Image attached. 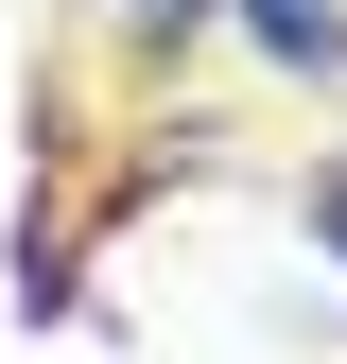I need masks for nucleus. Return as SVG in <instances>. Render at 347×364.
Listing matches in <instances>:
<instances>
[{"instance_id": "2", "label": "nucleus", "mask_w": 347, "mask_h": 364, "mask_svg": "<svg viewBox=\"0 0 347 364\" xmlns=\"http://www.w3.org/2000/svg\"><path fill=\"white\" fill-rule=\"evenodd\" d=\"M122 18H139L156 53H174V35H208V0H122Z\"/></svg>"}, {"instance_id": "3", "label": "nucleus", "mask_w": 347, "mask_h": 364, "mask_svg": "<svg viewBox=\"0 0 347 364\" xmlns=\"http://www.w3.org/2000/svg\"><path fill=\"white\" fill-rule=\"evenodd\" d=\"M313 225H330V260H347V156H330V173H313Z\"/></svg>"}, {"instance_id": "1", "label": "nucleus", "mask_w": 347, "mask_h": 364, "mask_svg": "<svg viewBox=\"0 0 347 364\" xmlns=\"http://www.w3.org/2000/svg\"><path fill=\"white\" fill-rule=\"evenodd\" d=\"M243 35L278 70H347V0H243Z\"/></svg>"}]
</instances>
